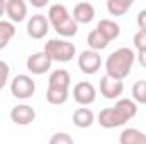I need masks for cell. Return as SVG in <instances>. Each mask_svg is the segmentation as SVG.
<instances>
[{"label": "cell", "instance_id": "1", "mask_svg": "<svg viewBox=\"0 0 146 144\" xmlns=\"http://www.w3.org/2000/svg\"><path fill=\"white\" fill-rule=\"evenodd\" d=\"M136 114H138V104L134 100L119 98L114 107L100 110V114L97 115V120L104 129H115L129 122L133 117H136Z\"/></svg>", "mask_w": 146, "mask_h": 144}, {"label": "cell", "instance_id": "2", "mask_svg": "<svg viewBox=\"0 0 146 144\" xmlns=\"http://www.w3.org/2000/svg\"><path fill=\"white\" fill-rule=\"evenodd\" d=\"M136 61V54L131 48H119L114 53H110L106 59V75L122 81L129 73Z\"/></svg>", "mask_w": 146, "mask_h": 144}, {"label": "cell", "instance_id": "3", "mask_svg": "<svg viewBox=\"0 0 146 144\" xmlns=\"http://www.w3.org/2000/svg\"><path fill=\"white\" fill-rule=\"evenodd\" d=\"M48 20L61 37H73L78 32V24L63 3H53L48 10Z\"/></svg>", "mask_w": 146, "mask_h": 144}, {"label": "cell", "instance_id": "4", "mask_svg": "<svg viewBox=\"0 0 146 144\" xmlns=\"http://www.w3.org/2000/svg\"><path fill=\"white\" fill-rule=\"evenodd\" d=\"M42 51L49 56L51 61H58V63H68L76 54L75 44L70 41H63V39H49L44 44Z\"/></svg>", "mask_w": 146, "mask_h": 144}, {"label": "cell", "instance_id": "5", "mask_svg": "<svg viewBox=\"0 0 146 144\" xmlns=\"http://www.w3.org/2000/svg\"><path fill=\"white\" fill-rule=\"evenodd\" d=\"M10 92L19 100H27L36 92V83L29 75H17L10 81Z\"/></svg>", "mask_w": 146, "mask_h": 144}, {"label": "cell", "instance_id": "6", "mask_svg": "<svg viewBox=\"0 0 146 144\" xmlns=\"http://www.w3.org/2000/svg\"><path fill=\"white\" fill-rule=\"evenodd\" d=\"M102 65V58L97 51L85 49L78 54V68L85 75H95Z\"/></svg>", "mask_w": 146, "mask_h": 144}, {"label": "cell", "instance_id": "7", "mask_svg": "<svg viewBox=\"0 0 146 144\" xmlns=\"http://www.w3.org/2000/svg\"><path fill=\"white\" fill-rule=\"evenodd\" d=\"M95 97H97V92L90 81H78L73 87V98L78 105L87 107L95 102Z\"/></svg>", "mask_w": 146, "mask_h": 144}, {"label": "cell", "instance_id": "8", "mask_svg": "<svg viewBox=\"0 0 146 144\" xmlns=\"http://www.w3.org/2000/svg\"><path fill=\"white\" fill-rule=\"evenodd\" d=\"M49 27H51V24H49V20H48V17L46 15H42V14H34L29 20H27V34L33 37V39H42V37H46V34L49 32Z\"/></svg>", "mask_w": 146, "mask_h": 144}, {"label": "cell", "instance_id": "9", "mask_svg": "<svg viewBox=\"0 0 146 144\" xmlns=\"http://www.w3.org/2000/svg\"><path fill=\"white\" fill-rule=\"evenodd\" d=\"M51 65H53V61L49 59V56L44 51L34 53L26 59V68L33 75H44L46 71L51 70Z\"/></svg>", "mask_w": 146, "mask_h": 144}, {"label": "cell", "instance_id": "10", "mask_svg": "<svg viewBox=\"0 0 146 144\" xmlns=\"http://www.w3.org/2000/svg\"><path fill=\"white\" fill-rule=\"evenodd\" d=\"M124 92V83L119 80H114L107 75L100 78V95L107 100H115L122 95Z\"/></svg>", "mask_w": 146, "mask_h": 144}, {"label": "cell", "instance_id": "11", "mask_svg": "<svg viewBox=\"0 0 146 144\" xmlns=\"http://www.w3.org/2000/svg\"><path fill=\"white\" fill-rule=\"evenodd\" d=\"M10 119L17 126H29L36 119V110L27 104H19L10 110Z\"/></svg>", "mask_w": 146, "mask_h": 144}, {"label": "cell", "instance_id": "12", "mask_svg": "<svg viewBox=\"0 0 146 144\" xmlns=\"http://www.w3.org/2000/svg\"><path fill=\"white\" fill-rule=\"evenodd\" d=\"M5 12L10 22H22L27 17V5L24 0H7Z\"/></svg>", "mask_w": 146, "mask_h": 144}, {"label": "cell", "instance_id": "13", "mask_svg": "<svg viewBox=\"0 0 146 144\" xmlns=\"http://www.w3.org/2000/svg\"><path fill=\"white\" fill-rule=\"evenodd\" d=\"M72 17L76 24H90L95 17V9L90 2H78L73 7Z\"/></svg>", "mask_w": 146, "mask_h": 144}, {"label": "cell", "instance_id": "14", "mask_svg": "<svg viewBox=\"0 0 146 144\" xmlns=\"http://www.w3.org/2000/svg\"><path fill=\"white\" fill-rule=\"evenodd\" d=\"M95 29L106 37L109 42L110 41H114V39H117L119 34H121V27H119V24L114 22V20H110V19H102V20H99Z\"/></svg>", "mask_w": 146, "mask_h": 144}, {"label": "cell", "instance_id": "15", "mask_svg": "<svg viewBox=\"0 0 146 144\" xmlns=\"http://www.w3.org/2000/svg\"><path fill=\"white\" fill-rule=\"evenodd\" d=\"M95 120V114L87 107H80L73 112V124L78 127V129H87L94 124Z\"/></svg>", "mask_w": 146, "mask_h": 144}, {"label": "cell", "instance_id": "16", "mask_svg": "<svg viewBox=\"0 0 146 144\" xmlns=\"http://www.w3.org/2000/svg\"><path fill=\"white\" fill-rule=\"evenodd\" d=\"M70 83H72V76L63 68L54 70L49 75V80H48V87H56V88H65V90L70 88Z\"/></svg>", "mask_w": 146, "mask_h": 144}, {"label": "cell", "instance_id": "17", "mask_svg": "<svg viewBox=\"0 0 146 144\" xmlns=\"http://www.w3.org/2000/svg\"><path fill=\"white\" fill-rule=\"evenodd\" d=\"M119 144H146V134L141 132L139 129L127 127L121 132Z\"/></svg>", "mask_w": 146, "mask_h": 144}, {"label": "cell", "instance_id": "18", "mask_svg": "<svg viewBox=\"0 0 146 144\" xmlns=\"http://www.w3.org/2000/svg\"><path fill=\"white\" fill-rule=\"evenodd\" d=\"M68 97H70V90L56 88V87H48L46 100H48L51 105H63V104H66Z\"/></svg>", "mask_w": 146, "mask_h": 144}, {"label": "cell", "instance_id": "19", "mask_svg": "<svg viewBox=\"0 0 146 144\" xmlns=\"http://www.w3.org/2000/svg\"><path fill=\"white\" fill-rule=\"evenodd\" d=\"M87 44L90 46L92 51H97L99 53V51H102V49H106L109 46V41L102 36L97 29H92L88 32V36H87Z\"/></svg>", "mask_w": 146, "mask_h": 144}, {"label": "cell", "instance_id": "20", "mask_svg": "<svg viewBox=\"0 0 146 144\" xmlns=\"http://www.w3.org/2000/svg\"><path fill=\"white\" fill-rule=\"evenodd\" d=\"M131 5H133L131 0H107V10H109V14L115 15V17L124 15L131 9Z\"/></svg>", "mask_w": 146, "mask_h": 144}, {"label": "cell", "instance_id": "21", "mask_svg": "<svg viewBox=\"0 0 146 144\" xmlns=\"http://www.w3.org/2000/svg\"><path fill=\"white\" fill-rule=\"evenodd\" d=\"M15 36V26L10 20H0V49H3Z\"/></svg>", "mask_w": 146, "mask_h": 144}, {"label": "cell", "instance_id": "22", "mask_svg": "<svg viewBox=\"0 0 146 144\" xmlns=\"http://www.w3.org/2000/svg\"><path fill=\"white\" fill-rule=\"evenodd\" d=\"M131 95H133V100H134L136 104L146 105V80H138V81L133 85Z\"/></svg>", "mask_w": 146, "mask_h": 144}, {"label": "cell", "instance_id": "23", "mask_svg": "<svg viewBox=\"0 0 146 144\" xmlns=\"http://www.w3.org/2000/svg\"><path fill=\"white\" fill-rule=\"evenodd\" d=\"M49 144H75V141L66 132H54L49 139Z\"/></svg>", "mask_w": 146, "mask_h": 144}, {"label": "cell", "instance_id": "24", "mask_svg": "<svg viewBox=\"0 0 146 144\" xmlns=\"http://www.w3.org/2000/svg\"><path fill=\"white\" fill-rule=\"evenodd\" d=\"M133 44L138 51H145L146 49V31H138L133 37Z\"/></svg>", "mask_w": 146, "mask_h": 144}, {"label": "cell", "instance_id": "25", "mask_svg": "<svg viewBox=\"0 0 146 144\" xmlns=\"http://www.w3.org/2000/svg\"><path fill=\"white\" fill-rule=\"evenodd\" d=\"M9 76H10V66L0 59V90L5 87V83L9 81Z\"/></svg>", "mask_w": 146, "mask_h": 144}, {"label": "cell", "instance_id": "26", "mask_svg": "<svg viewBox=\"0 0 146 144\" xmlns=\"http://www.w3.org/2000/svg\"><path fill=\"white\" fill-rule=\"evenodd\" d=\"M136 22H138L139 31H146V9H143V10H139V12H138Z\"/></svg>", "mask_w": 146, "mask_h": 144}, {"label": "cell", "instance_id": "27", "mask_svg": "<svg viewBox=\"0 0 146 144\" xmlns=\"http://www.w3.org/2000/svg\"><path fill=\"white\" fill-rule=\"evenodd\" d=\"M138 63L143 68H146V49L145 51H138Z\"/></svg>", "mask_w": 146, "mask_h": 144}, {"label": "cell", "instance_id": "28", "mask_svg": "<svg viewBox=\"0 0 146 144\" xmlns=\"http://www.w3.org/2000/svg\"><path fill=\"white\" fill-rule=\"evenodd\" d=\"M31 3L34 7H46L48 5V0H31Z\"/></svg>", "mask_w": 146, "mask_h": 144}, {"label": "cell", "instance_id": "29", "mask_svg": "<svg viewBox=\"0 0 146 144\" xmlns=\"http://www.w3.org/2000/svg\"><path fill=\"white\" fill-rule=\"evenodd\" d=\"M5 12V2L3 0H0V17H2V14Z\"/></svg>", "mask_w": 146, "mask_h": 144}]
</instances>
